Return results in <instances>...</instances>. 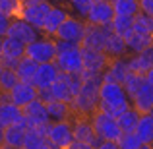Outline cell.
I'll return each mask as SVG.
<instances>
[{
    "mask_svg": "<svg viewBox=\"0 0 153 149\" xmlns=\"http://www.w3.org/2000/svg\"><path fill=\"white\" fill-rule=\"evenodd\" d=\"M82 89L70 101L72 116H87L89 118L95 110H99V85H101V76L82 72Z\"/></svg>",
    "mask_w": 153,
    "mask_h": 149,
    "instance_id": "obj_1",
    "label": "cell"
},
{
    "mask_svg": "<svg viewBox=\"0 0 153 149\" xmlns=\"http://www.w3.org/2000/svg\"><path fill=\"white\" fill-rule=\"evenodd\" d=\"M130 107V97L126 95L124 87L114 82H103L99 85V110L118 118Z\"/></svg>",
    "mask_w": 153,
    "mask_h": 149,
    "instance_id": "obj_2",
    "label": "cell"
},
{
    "mask_svg": "<svg viewBox=\"0 0 153 149\" xmlns=\"http://www.w3.org/2000/svg\"><path fill=\"white\" fill-rule=\"evenodd\" d=\"M89 118H91V124L95 128V134H97L99 142H118L122 130H120L114 116L107 114L103 110H95Z\"/></svg>",
    "mask_w": 153,
    "mask_h": 149,
    "instance_id": "obj_3",
    "label": "cell"
},
{
    "mask_svg": "<svg viewBox=\"0 0 153 149\" xmlns=\"http://www.w3.org/2000/svg\"><path fill=\"white\" fill-rule=\"evenodd\" d=\"M56 43L54 39H37L33 43H27L25 45V56H29L31 60H35L37 64H45V62H54L56 58Z\"/></svg>",
    "mask_w": 153,
    "mask_h": 149,
    "instance_id": "obj_4",
    "label": "cell"
},
{
    "mask_svg": "<svg viewBox=\"0 0 153 149\" xmlns=\"http://www.w3.org/2000/svg\"><path fill=\"white\" fill-rule=\"evenodd\" d=\"M52 4L49 0H27L22 4V10H19V18H23L27 23H31L33 27H37L41 31L43 21H45L47 14H49Z\"/></svg>",
    "mask_w": 153,
    "mask_h": 149,
    "instance_id": "obj_5",
    "label": "cell"
},
{
    "mask_svg": "<svg viewBox=\"0 0 153 149\" xmlns=\"http://www.w3.org/2000/svg\"><path fill=\"white\" fill-rule=\"evenodd\" d=\"M54 64L58 66L60 72L64 74H82L83 72V62H82V47L76 45L68 50H62L56 54Z\"/></svg>",
    "mask_w": 153,
    "mask_h": 149,
    "instance_id": "obj_6",
    "label": "cell"
},
{
    "mask_svg": "<svg viewBox=\"0 0 153 149\" xmlns=\"http://www.w3.org/2000/svg\"><path fill=\"white\" fill-rule=\"evenodd\" d=\"M41 31L37 29V27H33L31 23H27L23 18H19V16H16V18H12L10 21V27H8V33L6 37H14L18 39V41L22 43H33L37 41V39H41Z\"/></svg>",
    "mask_w": 153,
    "mask_h": 149,
    "instance_id": "obj_7",
    "label": "cell"
},
{
    "mask_svg": "<svg viewBox=\"0 0 153 149\" xmlns=\"http://www.w3.org/2000/svg\"><path fill=\"white\" fill-rule=\"evenodd\" d=\"M79 47H82V45H79ZM82 62H83V72L101 76L103 72L107 70L111 58H108L103 50L89 49V47H82Z\"/></svg>",
    "mask_w": 153,
    "mask_h": 149,
    "instance_id": "obj_8",
    "label": "cell"
},
{
    "mask_svg": "<svg viewBox=\"0 0 153 149\" xmlns=\"http://www.w3.org/2000/svg\"><path fill=\"white\" fill-rule=\"evenodd\" d=\"M83 29H85V23H83L82 19L68 16V18L60 23V27L56 29L54 39H60V41H70V43L79 45L82 39H83Z\"/></svg>",
    "mask_w": 153,
    "mask_h": 149,
    "instance_id": "obj_9",
    "label": "cell"
},
{
    "mask_svg": "<svg viewBox=\"0 0 153 149\" xmlns=\"http://www.w3.org/2000/svg\"><path fill=\"white\" fill-rule=\"evenodd\" d=\"M70 122H72V132H74L76 142L89 143V145H93V147L99 143V138H97V134H95L91 118H87V116H70Z\"/></svg>",
    "mask_w": 153,
    "mask_h": 149,
    "instance_id": "obj_10",
    "label": "cell"
},
{
    "mask_svg": "<svg viewBox=\"0 0 153 149\" xmlns=\"http://www.w3.org/2000/svg\"><path fill=\"white\" fill-rule=\"evenodd\" d=\"M111 33H112L111 23H107V25H91V23H85L83 39H82L79 45H82V47H89V49L103 50L105 41H107V37Z\"/></svg>",
    "mask_w": 153,
    "mask_h": 149,
    "instance_id": "obj_11",
    "label": "cell"
},
{
    "mask_svg": "<svg viewBox=\"0 0 153 149\" xmlns=\"http://www.w3.org/2000/svg\"><path fill=\"white\" fill-rule=\"evenodd\" d=\"M114 18V8L111 0H93L91 8L85 16V23L91 25H107Z\"/></svg>",
    "mask_w": 153,
    "mask_h": 149,
    "instance_id": "obj_12",
    "label": "cell"
},
{
    "mask_svg": "<svg viewBox=\"0 0 153 149\" xmlns=\"http://www.w3.org/2000/svg\"><path fill=\"white\" fill-rule=\"evenodd\" d=\"M22 112H23V120H25L27 128H35V126L51 122L49 112H47V105L41 99H33L25 107H22Z\"/></svg>",
    "mask_w": 153,
    "mask_h": 149,
    "instance_id": "obj_13",
    "label": "cell"
},
{
    "mask_svg": "<svg viewBox=\"0 0 153 149\" xmlns=\"http://www.w3.org/2000/svg\"><path fill=\"white\" fill-rule=\"evenodd\" d=\"M49 142L54 147L64 149L74 142V132H72V122L70 120H62V122H51L49 134H47Z\"/></svg>",
    "mask_w": 153,
    "mask_h": 149,
    "instance_id": "obj_14",
    "label": "cell"
},
{
    "mask_svg": "<svg viewBox=\"0 0 153 149\" xmlns=\"http://www.w3.org/2000/svg\"><path fill=\"white\" fill-rule=\"evenodd\" d=\"M8 95H10V103H14L16 107L22 108L33 99H37V87L27 82H18V85H14V89Z\"/></svg>",
    "mask_w": 153,
    "mask_h": 149,
    "instance_id": "obj_15",
    "label": "cell"
},
{
    "mask_svg": "<svg viewBox=\"0 0 153 149\" xmlns=\"http://www.w3.org/2000/svg\"><path fill=\"white\" fill-rule=\"evenodd\" d=\"M68 12L64 10L62 6H56V4H52L51 6V10H49V14H47V18H45V21H43V27H41V33L45 35V37H54V33H56V29L60 27V23L64 21V19L68 18Z\"/></svg>",
    "mask_w": 153,
    "mask_h": 149,
    "instance_id": "obj_16",
    "label": "cell"
},
{
    "mask_svg": "<svg viewBox=\"0 0 153 149\" xmlns=\"http://www.w3.org/2000/svg\"><path fill=\"white\" fill-rule=\"evenodd\" d=\"M60 70L54 62H45V64H39L37 72H35V79H33V85L37 89H45V87H51L54 83V79L58 78Z\"/></svg>",
    "mask_w": 153,
    "mask_h": 149,
    "instance_id": "obj_17",
    "label": "cell"
},
{
    "mask_svg": "<svg viewBox=\"0 0 153 149\" xmlns=\"http://www.w3.org/2000/svg\"><path fill=\"white\" fill-rule=\"evenodd\" d=\"M16 124H23L25 126V120H23V112L19 107H16L14 103H0V130L8 126H16Z\"/></svg>",
    "mask_w": 153,
    "mask_h": 149,
    "instance_id": "obj_18",
    "label": "cell"
},
{
    "mask_svg": "<svg viewBox=\"0 0 153 149\" xmlns=\"http://www.w3.org/2000/svg\"><path fill=\"white\" fill-rule=\"evenodd\" d=\"M126 64H128V72H134V74H142L143 76L153 66V47L138 52V54L128 56Z\"/></svg>",
    "mask_w": 153,
    "mask_h": 149,
    "instance_id": "obj_19",
    "label": "cell"
},
{
    "mask_svg": "<svg viewBox=\"0 0 153 149\" xmlns=\"http://www.w3.org/2000/svg\"><path fill=\"white\" fill-rule=\"evenodd\" d=\"M130 105L140 112V114L151 112V108H153V87L149 85V83L143 82L142 87L138 89V93L130 99Z\"/></svg>",
    "mask_w": 153,
    "mask_h": 149,
    "instance_id": "obj_20",
    "label": "cell"
},
{
    "mask_svg": "<svg viewBox=\"0 0 153 149\" xmlns=\"http://www.w3.org/2000/svg\"><path fill=\"white\" fill-rule=\"evenodd\" d=\"M27 126L23 124H16V126H8L2 130V147L6 149H22L23 138H25Z\"/></svg>",
    "mask_w": 153,
    "mask_h": 149,
    "instance_id": "obj_21",
    "label": "cell"
},
{
    "mask_svg": "<svg viewBox=\"0 0 153 149\" xmlns=\"http://www.w3.org/2000/svg\"><path fill=\"white\" fill-rule=\"evenodd\" d=\"M128 74V64L126 58H114L108 62L107 70L101 74L103 82H114V83H122V79L126 78Z\"/></svg>",
    "mask_w": 153,
    "mask_h": 149,
    "instance_id": "obj_22",
    "label": "cell"
},
{
    "mask_svg": "<svg viewBox=\"0 0 153 149\" xmlns=\"http://www.w3.org/2000/svg\"><path fill=\"white\" fill-rule=\"evenodd\" d=\"M22 56H25V43L18 41L14 37H2V54H0V58L18 62Z\"/></svg>",
    "mask_w": 153,
    "mask_h": 149,
    "instance_id": "obj_23",
    "label": "cell"
},
{
    "mask_svg": "<svg viewBox=\"0 0 153 149\" xmlns=\"http://www.w3.org/2000/svg\"><path fill=\"white\" fill-rule=\"evenodd\" d=\"M136 136L140 138L142 143L153 145V114L146 112V114H140V120L136 124Z\"/></svg>",
    "mask_w": 153,
    "mask_h": 149,
    "instance_id": "obj_24",
    "label": "cell"
},
{
    "mask_svg": "<svg viewBox=\"0 0 153 149\" xmlns=\"http://www.w3.org/2000/svg\"><path fill=\"white\" fill-rule=\"evenodd\" d=\"M47 105V112H49L51 122H62V120H70L72 110H70V103H64V101H56L52 99Z\"/></svg>",
    "mask_w": 153,
    "mask_h": 149,
    "instance_id": "obj_25",
    "label": "cell"
},
{
    "mask_svg": "<svg viewBox=\"0 0 153 149\" xmlns=\"http://www.w3.org/2000/svg\"><path fill=\"white\" fill-rule=\"evenodd\" d=\"M22 149H58L49 142L47 136H41L33 130V128H27L25 130V138H23V145Z\"/></svg>",
    "mask_w": 153,
    "mask_h": 149,
    "instance_id": "obj_26",
    "label": "cell"
},
{
    "mask_svg": "<svg viewBox=\"0 0 153 149\" xmlns=\"http://www.w3.org/2000/svg\"><path fill=\"white\" fill-rule=\"evenodd\" d=\"M103 52H105V54H107L111 60H114V58H124V54H126V41H124V39H120L118 35L111 33V35L107 37V41H105Z\"/></svg>",
    "mask_w": 153,
    "mask_h": 149,
    "instance_id": "obj_27",
    "label": "cell"
},
{
    "mask_svg": "<svg viewBox=\"0 0 153 149\" xmlns=\"http://www.w3.org/2000/svg\"><path fill=\"white\" fill-rule=\"evenodd\" d=\"M111 27H112V33L126 41L134 33V18L132 16H114L111 21Z\"/></svg>",
    "mask_w": 153,
    "mask_h": 149,
    "instance_id": "obj_28",
    "label": "cell"
},
{
    "mask_svg": "<svg viewBox=\"0 0 153 149\" xmlns=\"http://www.w3.org/2000/svg\"><path fill=\"white\" fill-rule=\"evenodd\" d=\"M39 64L35 60H31L29 56H22L18 60V66H16V74H18L19 82H27V83H33L35 79V72H37Z\"/></svg>",
    "mask_w": 153,
    "mask_h": 149,
    "instance_id": "obj_29",
    "label": "cell"
},
{
    "mask_svg": "<svg viewBox=\"0 0 153 149\" xmlns=\"http://www.w3.org/2000/svg\"><path fill=\"white\" fill-rule=\"evenodd\" d=\"M51 93H52V99L64 101V103H70V101L74 99V95H72V91H70V85H68V82H66L64 72H60L58 78L54 79V83L51 85Z\"/></svg>",
    "mask_w": 153,
    "mask_h": 149,
    "instance_id": "obj_30",
    "label": "cell"
},
{
    "mask_svg": "<svg viewBox=\"0 0 153 149\" xmlns=\"http://www.w3.org/2000/svg\"><path fill=\"white\" fill-rule=\"evenodd\" d=\"M153 47V35H140V33H132L130 37L126 39V50L134 52V54H138V52L149 49Z\"/></svg>",
    "mask_w": 153,
    "mask_h": 149,
    "instance_id": "obj_31",
    "label": "cell"
},
{
    "mask_svg": "<svg viewBox=\"0 0 153 149\" xmlns=\"http://www.w3.org/2000/svg\"><path fill=\"white\" fill-rule=\"evenodd\" d=\"M138 120H140V112L130 105V107H128L126 110L116 118V122H118V126H120V130H122V132H134Z\"/></svg>",
    "mask_w": 153,
    "mask_h": 149,
    "instance_id": "obj_32",
    "label": "cell"
},
{
    "mask_svg": "<svg viewBox=\"0 0 153 149\" xmlns=\"http://www.w3.org/2000/svg\"><path fill=\"white\" fill-rule=\"evenodd\" d=\"M114 16H132L140 12V0H112Z\"/></svg>",
    "mask_w": 153,
    "mask_h": 149,
    "instance_id": "obj_33",
    "label": "cell"
},
{
    "mask_svg": "<svg viewBox=\"0 0 153 149\" xmlns=\"http://www.w3.org/2000/svg\"><path fill=\"white\" fill-rule=\"evenodd\" d=\"M143 82H146V79H143V76H142V74H134V72H128L126 78L122 79V83H120V85L124 87L126 95L132 99L136 93H138V89L142 87V83H143Z\"/></svg>",
    "mask_w": 153,
    "mask_h": 149,
    "instance_id": "obj_34",
    "label": "cell"
},
{
    "mask_svg": "<svg viewBox=\"0 0 153 149\" xmlns=\"http://www.w3.org/2000/svg\"><path fill=\"white\" fill-rule=\"evenodd\" d=\"M134 33H140V35H153V16H147V14H138L134 16Z\"/></svg>",
    "mask_w": 153,
    "mask_h": 149,
    "instance_id": "obj_35",
    "label": "cell"
},
{
    "mask_svg": "<svg viewBox=\"0 0 153 149\" xmlns=\"http://www.w3.org/2000/svg\"><path fill=\"white\" fill-rule=\"evenodd\" d=\"M19 78L16 74V70H10V68H4L2 76H0V91L2 93H10L14 89V85H18Z\"/></svg>",
    "mask_w": 153,
    "mask_h": 149,
    "instance_id": "obj_36",
    "label": "cell"
},
{
    "mask_svg": "<svg viewBox=\"0 0 153 149\" xmlns=\"http://www.w3.org/2000/svg\"><path fill=\"white\" fill-rule=\"evenodd\" d=\"M116 145H118V149H138L142 145V142L136 136V132H122L118 142H116Z\"/></svg>",
    "mask_w": 153,
    "mask_h": 149,
    "instance_id": "obj_37",
    "label": "cell"
},
{
    "mask_svg": "<svg viewBox=\"0 0 153 149\" xmlns=\"http://www.w3.org/2000/svg\"><path fill=\"white\" fill-rule=\"evenodd\" d=\"M19 10H22L19 0H0V14L16 18V16H19Z\"/></svg>",
    "mask_w": 153,
    "mask_h": 149,
    "instance_id": "obj_38",
    "label": "cell"
},
{
    "mask_svg": "<svg viewBox=\"0 0 153 149\" xmlns=\"http://www.w3.org/2000/svg\"><path fill=\"white\" fill-rule=\"evenodd\" d=\"M68 4H70L72 8H74L76 12L79 14V18H83L85 19V16H87V12H89V8H91V2L93 0H66Z\"/></svg>",
    "mask_w": 153,
    "mask_h": 149,
    "instance_id": "obj_39",
    "label": "cell"
},
{
    "mask_svg": "<svg viewBox=\"0 0 153 149\" xmlns=\"http://www.w3.org/2000/svg\"><path fill=\"white\" fill-rule=\"evenodd\" d=\"M10 21H12V18H10V16L0 14V37H6L8 27H10Z\"/></svg>",
    "mask_w": 153,
    "mask_h": 149,
    "instance_id": "obj_40",
    "label": "cell"
},
{
    "mask_svg": "<svg viewBox=\"0 0 153 149\" xmlns=\"http://www.w3.org/2000/svg\"><path fill=\"white\" fill-rule=\"evenodd\" d=\"M140 12L153 16V0H140Z\"/></svg>",
    "mask_w": 153,
    "mask_h": 149,
    "instance_id": "obj_41",
    "label": "cell"
},
{
    "mask_svg": "<svg viewBox=\"0 0 153 149\" xmlns=\"http://www.w3.org/2000/svg\"><path fill=\"white\" fill-rule=\"evenodd\" d=\"M64 149H95L93 145H89V143H83V142H72L68 147H64Z\"/></svg>",
    "mask_w": 153,
    "mask_h": 149,
    "instance_id": "obj_42",
    "label": "cell"
},
{
    "mask_svg": "<svg viewBox=\"0 0 153 149\" xmlns=\"http://www.w3.org/2000/svg\"><path fill=\"white\" fill-rule=\"evenodd\" d=\"M95 149H118V145H116V142H99Z\"/></svg>",
    "mask_w": 153,
    "mask_h": 149,
    "instance_id": "obj_43",
    "label": "cell"
},
{
    "mask_svg": "<svg viewBox=\"0 0 153 149\" xmlns=\"http://www.w3.org/2000/svg\"><path fill=\"white\" fill-rule=\"evenodd\" d=\"M143 79H146V83H149V85L153 87V66L146 72V74H143Z\"/></svg>",
    "mask_w": 153,
    "mask_h": 149,
    "instance_id": "obj_44",
    "label": "cell"
},
{
    "mask_svg": "<svg viewBox=\"0 0 153 149\" xmlns=\"http://www.w3.org/2000/svg\"><path fill=\"white\" fill-rule=\"evenodd\" d=\"M138 149H153V145H147V143H142Z\"/></svg>",
    "mask_w": 153,
    "mask_h": 149,
    "instance_id": "obj_45",
    "label": "cell"
},
{
    "mask_svg": "<svg viewBox=\"0 0 153 149\" xmlns=\"http://www.w3.org/2000/svg\"><path fill=\"white\" fill-rule=\"evenodd\" d=\"M2 72H4V66H2V62H0V76H2Z\"/></svg>",
    "mask_w": 153,
    "mask_h": 149,
    "instance_id": "obj_46",
    "label": "cell"
},
{
    "mask_svg": "<svg viewBox=\"0 0 153 149\" xmlns=\"http://www.w3.org/2000/svg\"><path fill=\"white\" fill-rule=\"evenodd\" d=\"M0 54H2V37H0Z\"/></svg>",
    "mask_w": 153,
    "mask_h": 149,
    "instance_id": "obj_47",
    "label": "cell"
},
{
    "mask_svg": "<svg viewBox=\"0 0 153 149\" xmlns=\"http://www.w3.org/2000/svg\"><path fill=\"white\" fill-rule=\"evenodd\" d=\"M23 2H27V0H19V4H23Z\"/></svg>",
    "mask_w": 153,
    "mask_h": 149,
    "instance_id": "obj_48",
    "label": "cell"
},
{
    "mask_svg": "<svg viewBox=\"0 0 153 149\" xmlns=\"http://www.w3.org/2000/svg\"><path fill=\"white\" fill-rule=\"evenodd\" d=\"M151 114H153V108H151Z\"/></svg>",
    "mask_w": 153,
    "mask_h": 149,
    "instance_id": "obj_49",
    "label": "cell"
},
{
    "mask_svg": "<svg viewBox=\"0 0 153 149\" xmlns=\"http://www.w3.org/2000/svg\"><path fill=\"white\" fill-rule=\"evenodd\" d=\"M0 149H6V147H0Z\"/></svg>",
    "mask_w": 153,
    "mask_h": 149,
    "instance_id": "obj_50",
    "label": "cell"
}]
</instances>
